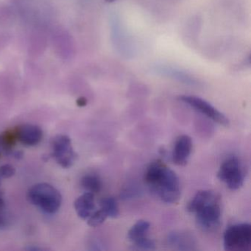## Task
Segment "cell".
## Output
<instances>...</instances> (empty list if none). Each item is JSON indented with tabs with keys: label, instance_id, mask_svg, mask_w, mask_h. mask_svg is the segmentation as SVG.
<instances>
[{
	"label": "cell",
	"instance_id": "obj_21",
	"mask_svg": "<svg viewBox=\"0 0 251 251\" xmlns=\"http://www.w3.org/2000/svg\"><path fill=\"white\" fill-rule=\"evenodd\" d=\"M77 104H78L80 106H83V105H86V100L84 98H80V99L77 101Z\"/></svg>",
	"mask_w": 251,
	"mask_h": 251
},
{
	"label": "cell",
	"instance_id": "obj_20",
	"mask_svg": "<svg viewBox=\"0 0 251 251\" xmlns=\"http://www.w3.org/2000/svg\"><path fill=\"white\" fill-rule=\"evenodd\" d=\"M16 169L11 164H5L0 167V177L3 178H9L15 175Z\"/></svg>",
	"mask_w": 251,
	"mask_h": 251
},
{
	"label": "cell",
	"instance_id": "obj_5",
	"mask_svg": "<svg viewBox=\"0 0 251 251\" xmlns=\"http://www.w3.org/2000/svg\"><path fill=\"white\" fill-rule=\"evenodd\" d=\"M217 177L228 189H240L243 186L245 175L239 158L236 155L227 157L220 165Z\"/></svg>",
	"mask_w": 251,
	"mask_h": 251
},
{
	"label": "cell",
	"instance_id": "obj_7",
	"mask_svg": "<svg viewBox=\"0 0 251 251\" xmlns=\"http://www.w3.org/2000/svg\"><path fill=\"white\" fill-rule=\"evenodd\" d=\"M52 156L63 168H70L77 158L72 145L71 139L67 135H58L52 141Z\"/></svg>",
	"mask_w": 251,
	"mask_h": 251
},
{
	"label": "cell",
	"instance_id": "obj_16",
	"mask_svg": "<svg viewBox=\"0 0 251 251\" xmlns=\"http://www.w3.org/2000/svg\"><path fill=\"white\" fill-rule=\"evenodd\" d=\"M100 206L102 209L106 213L107 216L110 218H117L120 215V209L115 198L112 197L105 198L100 201Z\"/></svg>",
	"mask_w": 251,
	"mask_h": 251
},
{
	"label": "cell",
	"instance_id": "obj_6",
	"mask_svg": "<svg viewBox=\"0 0 251 251\" xmlns=\"http://www.w3.org/2000/svg\"><path fill=\"white\" fill-rule=\"evenodd\" d=\"M179 100L186 105L195 109L198 112L206 117L209 120L220 126L227 127L229 126V120L224 114L220 112L218 109L213 106L211 103L199 97L193 95H181L179 97Z\"/></svg>",
	"mask_w": 251,
	"mask_h": 251
},
{
	"label": "cell",
	"instance_id": "obj_11",
	"mask_svg": "<svg viewBox=\"0 0 251 251\" xmlns=\"http://www.w3.org/2000/svg\"><path fill=\"white\" fill-rule=\"evenodd\" d=\"M169 246L178 251L196 250V242L192 234L186 231L175 230L170 232L167 238Z\"/></svg>",
	"mask_w": 251,
	"mask_h": 251
},
{
	"label": "cell",
	"instance_id": "obj_9",
	"mask_svg": "<svg viewBox=\"0 0 251 251\" xmlns=\"http://www.w3.org/2000/svg\"><path fill=\"white\" fill-rule=\"evenodd\" d=\"M192 140L187 135L178 136L175 142L173 150V162L177 166H185L187 164L192 151Z\"/></svg>",
	"mask_w": 251,
	"mask_h": 251
},
{
	"label": "cell",
	"instance_id": "obj_15",
	"mask_svg": "<svg viewBox=\"0 0 251 251\" xmlns=\"http://www.w3.org/2000/svg\"><path fill=\"white\" fill-rule=\"evenodd\" d=\"M82 187L91 193H98L102 189V181L95 175H86L81 179Z\"/></svg>",
	"mask_w": 251,
	"mask_h": 251
},
{
	"label": "cell",
	"instance_id": "obj_3",
	"mask_svg": "<svg viewBox=\"0 0 251 251\" xmlns=\"http://www.w3.org/2000/svg\"><path fill=\"white\" fill-rule=\"evenodd\" d=\"M28 199L47 214H55L62 202V196L58 189L47 183L32 186L28 192Z\"/></svg>",
	"mask_w": 251,
	"mask_h": 251
},
{
	"label": "cell",
	"instance_id": "obj_19",
	"mask_svg": "<svg viewBox=\"0 0 251 251\" xmlns=\"http://www.w3.org/2000/svg\"><path fill=\"white\" fill-rule=\"evenodd\" d=\"M5 203L2 194L0 193V229L4 228L8 225V218L5 213Z\"/></svg>",
	"mask_w": 251,
	"mask_h": 251
},
{
	"label": "cell",
	"instance_id": "obj_2",
	"mask_svg": "<svg viewBox=\"0 0 251 251\" xmlns=\"http://www.w3.org/2000/svg\"><path fill=\"white\" fill-rule=\"evenodd\" d=\"M186 209L195 216L200 228L209 231L217 228L221 223V206L220 197L211 190L197 192L188 203Z\"/></svg>",
	"mask_w": 251,
	"mask_h": 251
},
{
	"label": "cell",
	"instance_id": "obj_4",
	"mask_svg": "<svg viewBox=\"0 0 251 251\" xmlns=\"http://www.w3.org/2000/svg\"><path fill=\"white\" fill-rule=\"evenodd\" d=\"M251 245V226L248 223L233 225L225 231L223 245L226 251H249Z\"/></svg>",
	"mask_w": 251,
	"mask_h": 251
},
{
	"label": "cell",
	"instance_id": "obj_22",
	"mask_svg": "<svg viewBox=\"0 0 251 251\" xmlns=\"http://www.w3.org/2000/svg\"><path fill=\"white\" fill-rule=\"evenodd\" d=\"M107 2H109V3H111V2H114L115 0H105Z\"/></svg>",
	"mask_w": 251,
	"mask_h": 251
},
{
	"label": "cell",
	"instance_id": "obj_12",
	"mask_svg": "<svg viewBox=\"0 0 251 251\" xmlns=\"http://www.w3.org/2000/svg\"><path fill=\"white\" fill-rule=\"evenodd\" d=\"M17 137L26 146H35L42 141L43 131L40 127L35 125H24L19 127Z\"/></svg>",
	"mask_w": 251,
	"mask_h": 251
},
{
	"label": "cell",
	"instance_id": "obj_8",
	"mask_svg": "<svg viewBox=\"0 0 251 251\" xmlns=\"http://www.w3.org/2000/svg\"><path fill=\"white\" fill-rule=\"evenodd\" d=\"M112 39L114 48L119 51L121 55L129 56L131 55L132 42L130 36L121 26L120 20L114 18L112 23Z\"/></svg>",
	"mask_w": 251,
	"mask_h": 251
},
{
	"label": "cell",
	"instance_id": "obj_13",
	"mask_svg": "<svg viewBox=\"0 0 251 251\" xmlns=\"http://www.w3.org/2000/svg\"><path fill=\"white\" fill-rule=\"evenodd\" d=\"M75 208L80 218L87 220L95 209L94 194L87 192L80 195L75 202Z\"/></svg>",
	"mask_w": 251,
	"mask_h": 251
},
{
	"label": "cell",
	"instance_id": "obj_1",
	"mask_svg": "<svg viewBox=\"0 0 251 251\" xmlns=\"http://www.w3.org/2000/svg\"><path fill=\"white\" fill-rule=\"evenodd\" d=\"M145 181L151 192L163 202L174 204L180 200L178 177L160 160H156L148 166L145 172Z\"/></svg>",
	"mask_w": 251,
	"mask_h": 251
},
{
	"label": "cell",
	"instance_id": "obj_17",
	"mask_svg": "<svg viewBox=\"0 0 251 251\" xmlns=\"http://www.w3.org/2000/svg\"><path fill=\"white\" fill-rule=\"evenodd\" d=\"M108 218L106 213L104 211L103 209L100 208V209L98 210V211H95L90 217L87 219V223L91 227H98V226L102 225L105 220Z\"/></svg>",
	"mask_w": 251,
	"mask_h": 251
},
{
	"label": "cell",
	"instance_id": "obj_18",
	"mask_svg": "<svg viewBox=\"0 0 251 251\" xmlns=\"http://www.w3.org/2000/svg\"><path fill=\"white\" fill-rule=\"evenodd\" d=\"M133 248L139 251H152L155 249V242L152 239H150L148 236L142 238L136 242H133Z\"/></svg>",
	"mask_w": 251,
	"mask_h": 251
},
{
	"label": "cell",
	"instance_id": "obj_10",
	"mask_svg": "<svg viewBox=\"0 0 251 251\" xmlns=\"http://www.w3.org/2000/svg\"><path fill=\"white\" fill-rule=\"evenodd\" d=\"M155 72L163 77L173 79L179 83L190 86H199L200 83L192 75L183 70L170 66L158 65L155 67Z\"/></svg>",
	"mask_w": 251,
	"mask_h": 251
},
{
	"label": "cell",
	"instance_id": "obj_14",
	"mask_svg": "<svg viewBox=\"0 0 251 251\" xmlns=\"http://www.w3.org/2000/svg\"><path fill=\"white\" fill-rule=\"evenodd\" d=\"M151 224L146 220L136 222L127 232V239L133 243L142 238L146 237Z\"/></svg>",
	"mask_w": 251,
	"mask_h": 251
}]
</instances>
